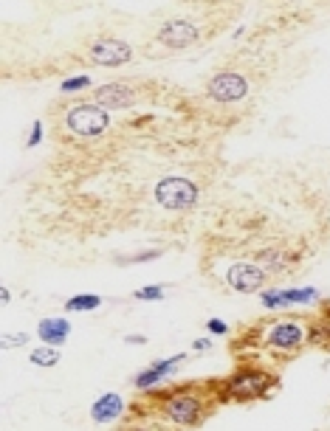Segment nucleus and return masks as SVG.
<instances>
[{
  "label": "nucleus",
  "instance_id": "nucleus-9",
  "mask_svg": "<svg viewBox=\"0 0 330 431\" xmlns=\"http://www.w3.org/2000/svg\"><path fill=\"white\" fill-rule=\"evenodd\" d=\"M136 88L130 82H104L93 90V102L107 107V111H127L136 104Z\"/></svg>",
  "mask_w": 330,
  "mask_h": 431
},
{
  "label": "nucleus",
  "instance_id": "nucleus-2",
  "mask_svg": "<svg viewBox=\"0 0 330 431\" xmlns=\"http://www.w3.org/2000/svg\"><path fill=\"white\" fill-rule=\"evenodd\" d=\"M198 386L201 383H187L183 389H175V392H167L164 401H161V414L178 425H201L206 420V412L203 409H212L217 403L214 401H203L198 394Z\"/></svg>",
  "mask_w": 330,
  "mask_h": 431
},
{
  "label": "nucleus",
  "instance_id": "nucleus-14",
  "mask_svg": "<svg viewBox=\"0 0 330 431\" xmlns=\"http://www.w3.org/2000/svg\"><path fill=\"white\" fill-rule=\"evenodd\" d=\"M316 299H319L316 287H285V291H279V307L308 305V302H316Z\"/></svg>",
  "mask_w": 330,
  "mask_h": 431
},
{
  "label": "nucleus",
  "instance_id": "nucleus-13",
  "mask_svg": "<svg viewBox=\"0 0 330 431\" xmlns=\"http://www.w3.org/2000/svg\"><path fill=\"white\" fill-rule=\"evenodd\" d=\"M40 338L43 344H51V347H62L65 338L71 336V321L68 318H43L40 321Z\"/></svg>",
  "mask_w": 330,
  "mask_h": 431
},
{
  "label": "nucleus",
  "instance_id": "nucleus-12",
  "mask_svg": "<svg viewBox=\"0 0 330 431\" xmlns=\"http://www.w3.org/2000/svg\"><path fill=\"white\" fill-rule=\"evenodd\" d=\"M122 414H125V401L119 398L116 392L102 394V398L91 406V420L99 423V425H104V423H116Z\"/></svg>",
  "mask_w": 330,
  "mask_h": 431
},
{
  "label": "nucleus",
  "instance_id": "nucleus-26",
  "mask_svg": "<svg viewBox=\"0 0 330 431\" xmlns=\"http://www.w3.org/2000/svg\"><path fill=\"white\" fill-rule=\"evenodd\" d=\"M125 341H127V344H147V336H141V333L133 336V333H130V336H125Z\"/></svg>",
  "mask_w": 330,
  "mask_h": 431
},
{
  "label": "nucleus",
  "instance_id": "nucleus-8",
  "mask_svg": "<svg viewBox=\"0 0 330 431\" xmlns=\"http://www.w3.org/2000/svg\"><path fill=\"white\" fill-rule=\"evenodd\" d=\"M266 276H268V271L257 262H235L226 271V282L237 294H257L266 285Z\"/></svg>",
  "mask_w": 330,
  "mask_h": 431
},
{
  "label": "nucleus",
  "instance_id": "nucleus-17",
  "mask_svg": "<svg viewBox=\"0 0 330 431\" xmlns=\"http://www.w3.org/2000/svg\"><path fill=\"white\" fill-rule=\"evenodd\" d=\"M164 294H167L164 285H147V287H138V291L133 294V299H138V302H161Z\"/></svg>",
  "mask_w": 330,
  "mask_h": 431
},
{
  "label": "nucleus",
  "instance_id": "nucleus-19",
  "mask_svg": "<svg viewBox=\"0 0 330 431\" xmlns=\"http://www.w3.org/2000/svg\"><path fill=\"white\" fill-rule=\"evenodd\" d=\"M161 251H144V254H133V257H119L116 262L119 265H138V262H150V260H158Z\"/></svg>",
  "mask_w": 330,
  "mask_h": 431
},
{
  "label": "nucleus",
  "instance_id": "nucleus-4",
  "mask_svg": "<svg viewBox=\"0 0 330 431\" xmlns=\"http://www.w3.org/2000/svg\"><path fill=\"white\" fill-rule=\"evenodd\" d=\"M153 195H156L158 206H164L169 211H187L201 198L198 186L190 181V178H178V175H169V178H164V181H158Z\"/></svg>",
  "mask_w": 330,
  "mask_h": 431
},
{
  "label": "nucleus",
  "instance_id": "nucleus-20",
  "mask_svg": "<svg viewBox=\"0 0 330 431\" xmlns=\"http://www.w3.org/2000/svg\"><path fill=\"white\" fill-rule=\"evenodd\" d=\"M324 341H330V327L313 325V327L308 330V344H324Z\"/></svg>",
  "mask_w": 330,
  "mask_h": 431
},
{
  "label": "nucleus",
  "instance_id": "nucleus-21",
  "mask_svg": "<svg viewBox=\"0 0 330 431\" xmlns=\"http://www.w3.org/2000/svg\"><path fill=\"white\" fill-rule=\"evenodd\" d=\"M260 302H263V307H268V310H279V287H271V291H263Z\"/></svg>",
  "mask_w": 330,
  "mask_h": 431
},
{
  "label": "nucleus",
  "instance_id": "nucleus-1",
  "mask_svg": "<svg viewBox=\"0 0 330 431\" xmlns=\"http://www.w3.org/2000/svg\"><path fill=\"white\" fill-rule=\"evenodd\" d=\"M271 386H277V378L266 370H254V367H240L235 375L226 381H220V398L235 401V403H251L271 394Z\"/></svg>",
  "mask_w": 330,
  "mask_h": 431
},
{
  "label": "nucleus",
  "instance_id": "nucleus-27",
  "mask_svg": "<svg viewBox=\"0 0 330 431\" xmlns=\"http://www.w3.org/2000/svg\"><path fill=\"white\" fill-rule=\"evenodd\" d=\"M0 299H3V305H9V299H12V294H9V287H3V291H0Z\"/></svg>",
  "mask_w": 330,
  "mask_h": 431
},
{
  "label": "nucleus",
  "instance_id": "nucleus-25",
  "mask_svg": "<svg viewBox=\"0 0 330 431\" xmlns=\"http://www.w3.org/2000/svg\"><path fill=\"white\" fill-rule=\"evenodd\" d=\"M192 349L195 352H209L212 349V341L209 338H198V341H192Z\"/></svg>",
  "mask_w": 330,
  "mask_h": 431
},
{
  "label": "nucleus",
  "instance_id": "nucleus-15",
  "mask_svg": "<svg viewBox=\"0 0 330 431\" xmlns=\"http://www.w3.org/2000/svg\"><path fill=\"white\" fill-rule=\"evenodd\" d=\"M102 305V296L96 294H77L65 302V310L68 313H88V310H96Z\"/></svg>",
  "mask_w": 330,
  "mask_h": 431
},
{
  "label": "nucleus",
  "instance_id": "nucleus-5",
  "mask_svg": "<svg viewBox=\"0 0 330 431\" xmlns=\"http://www.w3.org/2000/svg\"><path fill=\"white\" fill-rule=\"evenodd\" d=\"M266 347L279 352V355H297L300 347L308 341L305 338V327H302V321L300 316H291L285 321H274V325L266 330Z\"/></svg>",
  "mask_w": 330,
  "mask_h": 431
},
{
  "label": "nucleus",
  "instance_id": "nucleus-22",
  "mask_svg": "<svg viewBox=\"0 0 330 431\" xmlns=\"http://www.w3.org/2000/svg\"><path fill=\"white\" fill-rule=\"evenodd\" d=\"M40 138H43V122L40 119H34L31 122V133H28V147H37V144H40Z\"/></svg>",
  "mask_w": 330,
  "mask_h": 431
},
{
  "label": "nucleus",
  "instance_id": "nucleus-3",
  "mask_svg": "<svg viewBox=\"0 0 330 431\" xmlns=\"http://www.w3.org/2000/svg\"><path fill=\"white\" fill-rule=\"evenodd\" d=\"M65 124L73 135L80 138H96L110 127V111L96 102H77L73 107H68L65 113Z\"/></svg>",
  "mask_w": 330,
  "mask_h": 431
},
{
  "label": "nucleus",
  "instance_id": "nucleus-10",
  "mask_svg": "<svg viewBox=\"0 0 330 431\" xmlns=\"http://www.w3.org/2000/svg\"><path fill=\"white\" fill-rule=\"evenodd\" d=\"M156 40L169 46V48H187V46L201 40V28L192 20H169V23H164L158 28Z\"/></svg>",
  "mask_w": 330,
  "mask_h": 431
},
{
  "label": "nucleus",
  "instance_id": "nucleus-11",
  "mask_svg": "<svg viewBox=\"0 0 330 431\" xmlns=\"http://www.w3.org/2000/svg\"><path fill=\"white\" fill-rule=\"evenodd\" d=\"M183 361H187V352H178V355H172V358H164V361H156V364H150L144 372H138V375L133 378V386L141 389V392H150V389H156L161 381H167Z\"/></svg>",
  "mask_w": 330,
  "mask_h": 431
},
{
  "label": "nucleus",
  "instance_id": "nucleus-23",
  "mask_svg": "<svg viewBox=\"0 0 330 431\" xmlns=\"http://www.w3.org/2000/svg\"><path fill=\"white\" fill-rule=\"evenodd\" d=\"M206 330L214 333V336H226L229 333V325H226V321H220V318H209L206 321Z\"/></svg>",
  "mask_w": 330,
  "mask_h": 431
},
{
  "label": "nucleus",
  "instance_id": "nucleus-24",
  "mask_svg": "<svg viewBox=\"0 0 330 431\" xmlns=\"http://www.w3.org/2000/svg\"><path fill=\"white\" fill-rule=\"evenodd\" d=\"M28 341V336L26 333H20V336H3V349H12V347H23Z\"/></svg>",
  "mask_w": 330,
  "mask_h": 431
},
{
  "label": "nucleus",
  "instance_id": "nucleus-6",
  "mask_svg": "<svg viewBox=\"0 0 330 431\" xmlns=\"http://www.w3.org/2000/svg\"><path fill=\"white\" fill-rule=\"evenodd\" d=\"M246 93H248V79L243 74H237V70H217L206 82V96L214 102H223V104L240 102V99H246Z\"/></svg>",
  "mask_w": 330,
  "mask_h": 431
},
{
  "label": "nucleus",
  "instance_id": "nucleus-16",
  "mask_svg": "<svg viewBox=\"0 0 330 431\" xmlns=\"http://www.w3.org/2000/svg\"><path fill=\"white\" fill-rule=\"evenodd\" d=\"M28 358H31V364H34V367H57V364H59V349L51 347V344H43V347L31 349Z\"/></svg>",
  "mask_w": 330,
  "mask_h": 431
},
{
  "label": "nucleus",
  "instance_id": "nucleus-18",
  "mask_svg": "<svg viewBox=\"0 0 330 431\" xmlns=\"http://www.w3.org/2000/svg\"><path fill=\"white\" fill-rule=\"evenodd\" d=\"M85 88H91V77H71V79H65L59 85L62 93H77V90H85Z\"/></svg>",
  "mask_w": 330,
  "mask_h": 431
},
{
  "label": "nucleus",
  "instance_id": "nucleus-7",
  "mask_svg": "<svg viewBox=\"0 0 330 431\" xmlns=\"http://www.w3.org/2000/svg\"><path fill=\"white\" fill-rule=\"evenodd\" d=\"M88 59L102 68H119L133 59V48H130V43H125L119 37H104L88 48Z\"/></svg>",
  "mask_w": 330,
  "mask_h": 431
}]
</instances>
